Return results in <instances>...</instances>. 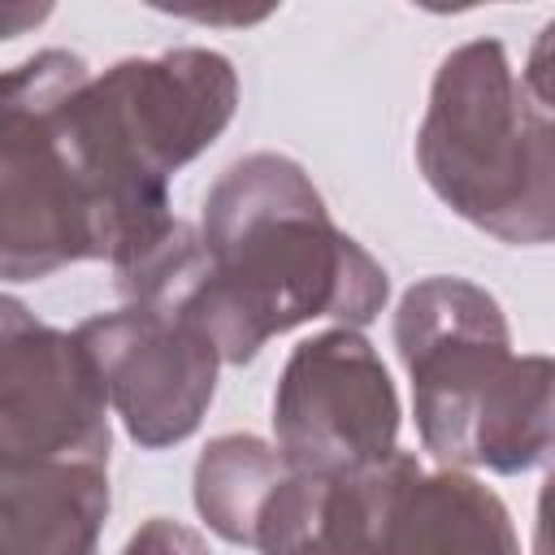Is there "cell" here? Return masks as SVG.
<instances>
[{"label": "cell", "instance_id": "1", "mask_svg": "<svg viewBox=\"0 0 555 555\" xmlns=\"http://www.w3.org/2000/svg\"><path fill=\"white\" fill-rule=\"evenodd\" d=\"M126 304L195 325L221 364H247L295 325L334 317L369 325L390 295L386 269L334 225L299 160L251 152L217 173L199 230L178 221L117 269Z\"/></svg>", "mask_w": 555, "mask_h": 555}, {"label": "cell", "instance_id": "2", "mask_svg": "<svg viewBox=\"0 0 555 555\" xmlns=\"http://www.w3.org/2000/svg\"><path fill=\"white\" fill-rule=\"evenodd\" d=\"M416 165L429 191L490 238L555 243V117L529 100L499 39H468L438 61Z\"/></svg>", "mask_w": 555, "mask_h": 555}, {"label": "cell", "instance_id": "3", "mask_svg": "<svg viewBox=\"0 0 555 555\" xmlns=\"http://www.w3.org/2000/svg\"><path fill=\"white\" fill-rule=\"evenodd\" d=\"M87 61L43 48L0 91V273L39 282L78 260L117 256V217L78 121Z\"/></svg>", "mask_w": 555, "mask_h": 555}, {"label": "cell", "instance_id": "4", "mask_svg": "<svg viewBox=\"0 0 555 555\" xmlns=\"http://www.w3.org/2000/svg\"><path fill=\"white\" fill-rule=\"evenodd\" d=\"M238 108V74L212 48L126 56L78 91V121L117 212L113 273L152 251L173 225L169 178L221 139Z\"/></svg>", "mask_w": 555, "mask_h": 555}, {"label": "cell", "instance_id": "5", "mask_svg": "<svg viewBox=\"0 0 555 555\" xmlns=\"http://www.w3.org/2000/svg\"><path fill=\"white\" fill-rule=\"evenodd\" d=\"M395 347L425 451L442 468H464L473 416L516 356L499 299L468 278H421L395 308Z\"/></svg>", "mask_w": 555, "mask_h": 555}, {"label": "cell", "instance_id": "6", "mask_svg": "<svg viewBox=\"0 0 555 555\" xmlns=\"http://www.w3.org/2000/svg\"><path fill=\"white\" fill-rule=\"evenodd\" d=\"M273 447L291 473H356L399 451V390L360 330L295 343L273 386Z\"/></svg>", "mask_w": 555, "mask_h": 555}, {"label": "cell", "instance_id": "7", "mask_svg": "<svg viewBox=\"0 0 555 555\" xmlns=\"http://www.w3.org/2000/svg\"><path fill=\"white\" fill-rule=\"evenodd\" d=\"M108 390L78 338L0 299V468L87 460L108 464Z\"/></svg>", "mask_w": 555, "mask_h": 555}, {"label": "cell", "instance_id": "8", "mask_svg": "<svg viewBox=\"0 0 555 555\" xmlns=\"http://www.w3.org/2000/svg\"><path fill=\"white\" fill-rule=\"evenodd\" d=\"M78 338L104 377L113 412L143 451L178 447L199 429L217 395L221 351L195 325L126 304L87 317Z\"/></svg>", "mask_w": 555, "mask_h": 555}, {"label": "cell", "instance_id": "9", "mask_svg": "<svg viewBox=\"0 0 555 555\" xmlns=\"http://www.w3.org/2000/svg\"><path fill=\"white\" fill-rule=\"evenodd\" d=\"M421 473L412 451L356 473H286L273 490L256 551L260 555H386L390 516L408 477Z\"/></svg>", "mask_w": 555, "mask_h": 555}, {"label": "cell", "instance_id": "10", "mask_svg": "<svg viewBox=\"0 0 555 555\" xmlns=\"http://www.w3.org/2000/svg\"><path fill=\"white\" fill-rule=\"evenodd\" d=\"M108 464L48 460L0 468V555H100Z\"/></svg>", "mask_w": 555, "mask_h": 555}, {"label": "cell", "instance_id": "11", "mask_svg": "<svg viewBox=\"0 0 555 555\" xmlns=\"http://www.w3.org/2000/svg\"><path fill=\"white\" fill-rule=\"evenodd\" d=\"M386 555H520V542L490 486L464 468H421L399 490Z\"/></svg>", "mask_w": 555, "mask_h": 555}, {"label": "cell", "instance_id": "12", "mask_svg": "<svg viewBox=\"0 0 555 555\" xmlns=\"http://www.w3.org/2000/svg\"><path fill=\"white\" fill-rule=\"evenodd\" d=\"M551 455H555V360L512 356V364L499 373V382L486 390L473 416L464 468H490L516 477Z\"/></svg>", "mask_w": 555, "mask_h": 555}, {"label": "cell", "instance_id": "13", "mask_svg": "<svg viewBox=\"0 0 555 555\" xmlns=\"http://www.w3.org/2000/svg\"><path fill=\"white\" fill-rule=\"evenodd\" d=\"M286 473L291 468L273 442L256 434H221L195 460V477H191L195 512L217 538L234 546H256L260 516Z\"/></svg>", "mask_w": 555, "mask_h": 555}, {"label": "cell", "instance_id": "14", "mask_svg": "<svg viewBox=\"0 0 555 555\" xmlns=\"http://www.w3.org/2000/svg\"><path fill=\"white\" fill-rule=\"evenodd\" d=\"M121 555H212L208 542L186 529L182 520H169V516H152L147 525H139L130 533V542L121 546Z\"/></svg>", "mask_w": 555, "mask_h": 555}, {"label": "cell", "instance_id": "15", "mask_svg": "<svg viewBox=\"0 0 555 555\" xmlns=\"http://www.w3.org/2000/svg\"><path fill=\"white\" fill-rule=\"evenodd\" d=\"M520 82L529 91V100L555 117V17L533 35V48L525 56V69H520Z\"/></svg>", "mask_w": 555, "mask_h": 555}, {"label": "cell", "instance_id": "16", "mask_svg": "<svg viewBox=\"0 0 555 555\" xmlns=\"http://www.w3.org/2000/svg\"><path fill=\"white\" fill-rule=\"evenodd\" d=\"M533 555H555V464L538 490V520H533Z\"/></svg>", "mask_w": 555, "mask_h": 555}]
</instances>
